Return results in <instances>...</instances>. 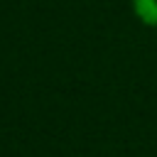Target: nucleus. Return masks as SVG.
<instances>
[{"label":"nucleus","mask_w":157,"mask_h":157,"mask_svg":"<svg viewBox=\"0 0 157 157\" xmlns=\"http://www.w3.org/2000/svg\"><path fill=\"white\" fill-rule=\"evenodd\" d=\"M130 7L140 25L157 29V0H130Z\"/></svg>","instance_id":"1"}]
</instances>
